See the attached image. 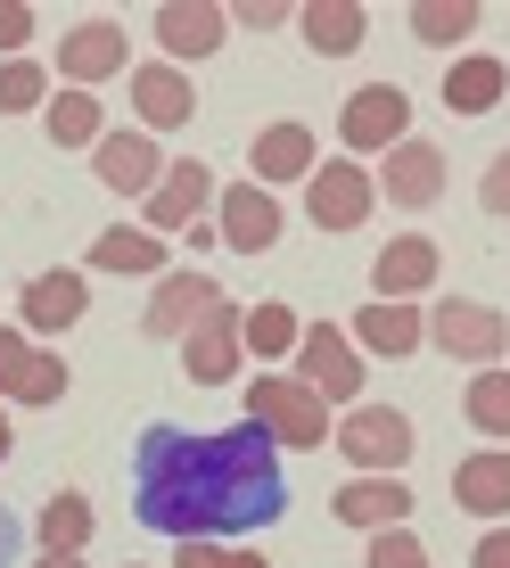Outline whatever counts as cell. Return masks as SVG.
Wrapping results in <instances>:
<instances>
[{"mask_svg": "<svg viewBox=\"0 0 510 568\" xmlns=\"http://www.w3.org/2000/svg\"><path fill=\"white\" fill-rule=\"evenodd\" d=\"M297 379L313 387V396L322 404H355L363 396V363H355V338H346V329H305L297 338Z\"/></svg>", "mask_w": 510, "mask_h": 568, "instance_id": "cell-7", "label": "cell"}, {"mask_svg": "<svg viewBox=\"0 0 510 568\" xmlns=\"http://www.w3.org/2000/svg\"><path fill=\"white\" fill-rule=\"evenodd\" d=\"M329 511H338V527L379 536V527H404L411 495H404V478H355V486H338V495H329Z\"/></svg>", "mask_w": 510, "mask_h": 568, "instance_id": "cell-17", "label": "cell"}, {"mask_svg": "<svg viewBox=\"0 0 510 568\" xmlns=\"http://www.w3.org/2000/svg\"><path fill=\"white\" fill-rule=\"evenodd\" d=\"M231 33V17L214 9V0H165L156 9V42H165V58H214Z\"/></svg>", "mask_w": 510, "mask_h": 568, "instance_id": "cell-15", "label": "cell"}, {"mask_svg": "<svg viewBox=\"0 0 510 568\" xmlns=\"http://www.w3.org/2000/svg\"><path fill=\"white\" fill-rule=\"evenodd\" d=\"M239 338L255 346V355H297L305 329H297V313H288V305H255L247 322H239Z\"/></svg>", "mask_w": 510, "mask_h": 568, "instance_id": "cell-30", "label": "cell"}, {"mask_svg": "<svg viewBox=\"0 0 510 568\" xmlns=\"http://www.w3.org/2000/svg\"><path fill=\"white\" fill-rule=\"evenodd\" d=\"M404 124H411V100H404L396 83H363L355 100L338 108V141H346V156L396 149V141H404Z\"/></svg>", "mask_w": 510, "mask_h": 568, "instance_id": "cell-5", "label": "cell"}, {"mask_svg": "<svg viewBox=\"0 0 510 568\" xmlns=\"http://www.w3.org/2000/svg\"><path fill=\"white\" fill-rule=\"evenodd\" d=\"M91 264L100 272H165V240H156V231H100V240H91Z\"/></svg>", "mask_w": 510, "mask_h": 568, "instance_id": "cell-26", "label": "cell"}, {"mask_svg": "<svg viewBox=\"0 0 510 568\" xmlns=\"http://www.w3.org/2000/svg\"><path fill=\"white\" fill-rule=\"evenodd\" d=\"M370 182L387 190V206H411V214H420V206L445 199V156L428 149V141H396V149H387V173H370Z\"/></svg>", "mask_w": 510, "mask_h": 568, "instance_id": "cell-12", "label": "cell"}, {"mask_svg": "<svg viewBox=\"0 0 510 568\" xmlns=\"http://www.w3.org/2000/svg\"><path fill=\"white\" fill-rule=\"evenodd\" d=\"M42 124H50L58 149H100V141H108V115H100L91 91H58V100L42 108Z\"/></svg>", "mask_w": 510, "mask_h": 568, "instance_id": "cell-25", "label": "cell"}, {"mask_svg": "<svg viewBox=\"0 0 510 568\" xmlns=\"http://www.w3.org/2000/svg\"><path fill=\"white\" fill-rule=\"evenodd\" d=\"M478 199H486V214H510V149H494V165H486Z\"/></svg>", "mask_w": 510, "mask_h": 568, "instance_id": "cell-36", "label": "cell"}, {"mask_svg": "<svg viewBox=\"0 0 510 568\" xmlns=\"http://www.w3.org/2000/svg\"><path fill=\"white\" fill-rule=\"evenodd\" d=\"M91 173H100L115 199H149V190H156V173H165V156H156L149 132H108V141L91 149Z\"/></svg>", "mask_w": 510, "mask_h": 568, "instance_id": "cell-13", "label": "cell"}, {"mask_svg": "<svg viewBox=\"0 0 510 568\" xmlns=\"http://www.w3.org/2000/svg\"><path fill=\"white\" fill-rule=\"evenodd\" d=\"M26 371H33V346L17 338V329H0V396H17V387H26Z\"/></svg>", "mask_w": 510, "mask_h": 568, "instance_id": "cell-34", "label": "cell"}, {"mask_svg": "<svg viewBox=\"0 0 510 568\" xmlns=\"http://www.w3.org/2000/svg\"><path fill=\"white\" fill-rule=\"evenodd\" d=\"M58 396H67V363H58V355H33L26 387H17V404H58Z\"/></svg>", "mask_w": 510, "mask_h": 568, "instance_id": "cell-33", "label": "cell"}, {"mask_svg": "<svg viewBox=\"0 0 510 568\" xmlns=\"http://www.w3.org/2000/svg\"><path fill=\"white\" fill-rule=\"evenodd\" d=\"M83 272H42V281H26V297H17V313H26V329H74L83 322Z\"/></svg>", "mask_w": 510, "mask_h": 568, "instance_id": "cell-19", "label": "cell"}, {"mask_svg": "<svg viewBox=\"0 0 510 568\" xmlns=\"http://www.w3.org/2000/svg\"><path fill=\"white\" fill-rule=\"evenodd\" d=\"M26 42H33V9H26V0H0V50L17 58Z\"/></svg>", "mask_w": 510, "mask_h": 568, "instance_id": "cell-35", "label": "cell"}, {"mask_svg": "<svg viewBox=\"0 0 510 568\" xmlns=\"http://www.w3.org/2000/svg\"><path fill=\"white\" fill-rule=\"evenodd\" d=\"M370 206H379V182L363 173V156H329V165H313L305 182V214L322 231H363Z\"/></svg>", "mask_w": 510, "mask_h": 568, "instance_id": "cell-4", "label": "cell"}, {"mask_svg": "<svg viewBox=\"0 0 510 568\" xmlns=\"http://www.w3.org/2000/svg\"><path fill=\"white\" fill-rule=\"evenodd\" d=\"M132 108H141V124L149 132H173V124H190L198 115V91H190V74L182 67H132Z\"/></svg>", "mask_w": 510, "mask_h": 568, "instance_id": "cell-16", "label": "cell"}, {"mask_svg": "<svg viewBox=\"0 0 510 568\" xmlns=\"http://www.w3.org/2000/svg\"><path fill=\"white\" fill-rule=\"evenodd\" d=\"M239 322H247V313H239V305H223L214 322H198V329L182 338V371H190L198 387H223L231 371H239V346H247V338H239Z\"/></svg>", "mask_w": 510, "mask_h": 568, "instance_id": "cell-14", "label": "cell"}, {"mask_svg": "<svg viewBox=\"0 0 510 568\" xmlns=\"http://www.w3.org/2000/svg\"><path fill=\"white\" fill-rule=\"evenodd\" d=\"M223 568H272L264 552H223Z\"/></svg>", "mask_w": 510, "mask_h": 568, "instance_id": "cell-41", "label": "cell"}, {"mask_svg": "<svg viewBox=\"0 0 510 568\" xmlns=\"http://www.w3.org/2000/svg\"><path fill=\"white\" fill-rule=\"evenodd\" d=\"M33 568H83V552H42Z\"/></svg>", "mask_w": 510, "mask_h": 568, "instance_id": "cell-40", "label": "cell"}, {"mask_svg": "<svg viewBox=\"0 0 510 568\" xmlns=\"http://www.w3.org/2000/svg\"><path fill=\"white\" fill-rule=\"evenodd\" d=\"M214 240L239 247V256H264V247L280 240V199H272L264 182H231L223 199H214Z\"/></svg>", "mask_w": 510, "mask_h": 568, "instance_id": "cell-8", "label": "cell"}, {"mask_svg": "<svg viewBox=\"0 0 510 568\" xmlns=\"http://www.w3.org/2000/svg\"><path fill=\"white\" fill-rule=\"evenodd\" d=\"M206 199H214V173L198 156H173V165L156 173V190H149V231L156 240H165V231H190L206 214Z\"/></svg>", "mask_w": 510, "mask_h": 568, "instance_id": "cell-10", "label": "cell"}, {"mask_svg": "<svg viewBox=\"0 0 510 568\" xmlns=\"http://www.w3.org/2000/svg\"><path fill=\"white\" fill-rule=\"evenodd\" d=\"M0 462H9V420H0Z\"/></svg>", "mask_w": 510, "mask_h": 568, "instance_id": "cell-42", "label": "cell"}, {"mask_svg": "<svg viewBox=\"0 0 510 568\" xmlns=\"http://www.w3.org/2000/svg\"><path fill=\"white\" fill-rule=\"evenodd\" d=\"M173 568H223V552H214L206 536H190V544H182V560H173Z\"/></svg>", "mask_w": 510, "mask_h": 568, "instance_id": "cell-39", "label": "cell"}, {"mask_svg": "<svg viewBox=\"0 0 510 568\" xmlns=\"http://www.w3.org/2000/svg\"><path fill=\"white\" fill-rule=\"evenodd\" d=\"M58 74H67V91H91L100 74H124V26L83 17V26L58 42Z\"/></svg>", "mask_w": 510, "mask_h": 568, "instance_id": "cell-11", "label": "cell"}, {"mask_svg": "<svg viewBox=\"0 0 510 568\" xmlns=\"http://www.w3.org/2000/svg\"><path fill=\"white\" fill-rule=\"evenodd\" d=\"M239 26H255V33H280V26H297V9H280V0H247V9H239Z\"/></svg>", "mask_w": 510, "mask_h": 568, "instance_id": "cell-37", "label": "cell"}, {"mask_svg": "<svg viewBox=\"0 0 510 568\" xmlns=\"http://www.w3.org/2000/svg\"><path fill=\"white\" fill-rule=\"evenodd\" d=\"M502 91H510V67L502 58H453V67H445V108L453 115H486V108H502Z\"/></svg>", "mask_w": 510, "mask_h": 568, "instance_id": "cell-20", "label": "cell"}, {"mask_svg": "<svg viewBox=\"0 0 510 568\" xmlns=\"http://www.w3.org/2000/svg\"><path fill=\"white\" fill-rule=\"evenodd\" d=\"M355 338L370 346V355H411V346L428 338V322H420V305H396V297H379V305H363Z\"/></svg>", "mask_w": 510, "mask_h": 568, "instance_id": "cell-24", "label": "cell"}, {"mask_svg": "<svg viewBox=\"0 0 510 568\" xmlns=\"http://www.w3.org/2000/svg\"><path fill=\"white\" fill-rule=\"evenodd\" d=\"M329 445H338L363 478H396V469L411 462V420L387 413V404H355V413H346V428H338Z\"/></svg>", "mask_w": 510, "mask_h": 568, "instance_id": "cell-3", "label": "cell"}, {"mask_svg": "<svg viewBox=\"0 0 510 568\" xmlns=\"http://www.w3.org/2000/svg\"><path fill=\"white\" fill-rule=\"evenodd\" d=\"M428 338L445 346V355H461V363H494L502 346H510V322L494 305H469V297H453V305H437L428 313Z\"/></svg>", "mask_w": 510, "mask_h": 568, "instance_id": "cell-9", "label": "cell"}, {"mask_svg": "<svg viewBox=\"0 0 510 568\" xmlns=\"http://www.w3.org/2000/svg\"><path fill=\"white\" fill-rule=\"evenodd\" d=\"M411 33L420 42H469L478 33V0H411Z\"/></svg>", "mask_w": 510, "mask_h": 568, "instance_id": "cell-27", "label": "cell"}, {"mask_svg": "<svg viewBox=\"0 0 510 568\" xmlns=\"http://www.w3.org/2000/svg\"><path fill=\"white\" fill-rule=\"evenodd\" d=\"M363 568H428V552H420V536H404V527H379Z\"/></svg>", "mask_w": 510, "mask_h": 568, "instance_id": "cell-32", "label": "cell"}, {"mask_svg": "<svg viewBox=\"0 0 510 568\" xmlns=\"http://www.w3.org/2000/svg\"><path fill=\"white\" fill-rule=\"evenodd\" d=\"M453 503L478 511V519H502L510 511V454H469L453 469Z\"/></svg>", "mask_w": 510, "mask_h": 568, "instance_id": "cell-22", "label": "cell"}, {"mask_svg": "<svg viewBox=\"0 0 510 568\" xmlns=\"http://www.w3.org/2000/svg\"><path fill=\"white\" fill-rule=\"evenodd\" d=\"M132 511L156 536L190 544V536H239V527H264L288 511L280 486V454L255 420L239 428H149L141 454H132Z\"/></svg>", "mask_w": 510, "mask_h": 568, "instance_id": "cell-1", "label": "cell"}, {"mask_svg": "<svg viewBox=\"0 0 510 568\" xmlns=\"http://www.w3.org/2000/svg\"><path fill=\"white\" fill-rule=\"evenodd\" d=\"M469 568H510V527H494V536H478V552H469Z\"/></svg>", "mask_w": 510, "mask_h": 568, "instance_id": "cell-38", "label": "cell"}, {"mask_svg": "<svg viewBox=\"0 0 510 568\" xmlns=\"http://www.w3.org/2000/svg\"><path fill=\"white\" fill-rule=\"evenodd\" d=\"M91 544V503L83 495H50L42 503V552H83Z\"/></svg>", "mask_w": 510, "mask_h": 568, "instance_id": "cell-29", "label": "cell"}, {"mask_svg": "<svg viewBox=\"0 0 510 568\" xmlns=\"http://www.w3.org/2000/svg\"><path fill=\"white\" fill-rule=\"evenodd\" d=\"M223 305H231V297L206 281V272H165V281H156V297H149V313H141V329H149V338H190V329L214 322Z\"/></svg>", "mask_w": 510, "mask_h": 568, "instance_id": "cell-6", "label": "cell"}, {"mask_svg": "<svg viewBox=\"0 0 510 568\" xmlns=\"http://www.w3.org/2000/svg\"><path fill=\"white\" fill-rule=\"evenodd\" d=\"M363 26L370 17L355 9V0H313V9H297V33L322 58H346V50H363Z\"/></svg>", "mask_w": 510, "mask_h": 568, "instance_id": "cell-23", "label": "cell"}, {"mask_svg": "<svg viewBox=\"0 0 510 568\" xmlns=\"http://www.w3.org/2000/svg\"><path fill=\"white\" fill-rule=\"evenodd\" d=\"M42 100H50V74L33 67V58H0V115L42 108Z\"/></svg>", "mask_w": 510, "mask_h": 568, "instance_id": "cell-31", "label": "cell"}, {"mask_svg": "<svg viewBox=\"0 0 510 568\" xmlns=\"http://www.w3.org/2000/svg\"><path fill=\"white\" fill-rule=\"evenodd\" d=\"M437 281V240H420V231H411V240H387L379 256H370V288H379V297H420V288Z\"/></svg>", "mask_w": 510, "mask_h": 568, "instance_id": "cell-18", "label": "cell"}, {"mask_svg": "<svg viewBox=\"0 0 510 568\" xmlns=\"http://www.w3.org/2000/svg\"><path fill=\"white\" fill-rule=\"evenodd\" d=\"M0 560H9V519H0Z\"/></svg>", "mask_w": 510, "mask_h": 568, "instance_id": "cell-43", "label": "cell"}, {"mask_svg": "<svg viewBox=\"0 0 510 568\" xmlns=\"http://www.w3.org/2000/svg\"><path fill=\"white\" fill-rule=\"evenodd\" d=\"M461 413H469V428H486V437H510V371H478V379L461 387Z\"/></svg>", "mask_w": 510, "mask_h": 568, "instance_id": "cell-28", "label": "cell"}, {"mask_svg": "<svg viewBox=\"0 0 510 568\" xmlns=\"http://www.w3.org/2000/svg\"><path fill=\"white\" fill-rule=\"evenodd\" d=\"M247 420L264 428L272 445H313V454L338 437V428H329V404L313 396L305 379H280V371H255V387H247Z\"/></svg>", "mask_w": 510, "mask_h": 568, "instance_id": "cell-2", "label": "cell"}, {"mask_svg": "<svg viewBox=\"0 0 510 568\" xmlns=\"http://www.w3.org/2000/svg\"><path fill=\"white\" fill-rule=\"evenodd\" d=\"M255 182H297V173H305V182H313V132L305 124H264V132H255Z\"/></svg>", "mask_w": 510, "mask_h": 568, "instance_id": "cell-21", "label": "cell"}]
</instances>
